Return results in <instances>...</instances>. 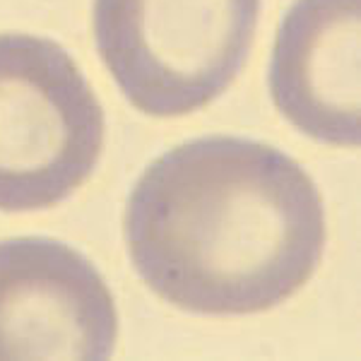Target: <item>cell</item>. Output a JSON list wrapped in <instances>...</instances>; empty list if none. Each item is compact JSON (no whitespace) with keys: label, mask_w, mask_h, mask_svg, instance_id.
Segmentation results:
<instances>
[{"label":"cell","mask_w":361,"mask_h":361,"mask_svg":"<svg viewBox=\"0 0 361 361\" xmlns=\"http://www.w3.org/2000/svg\"><path fill=\"white\" fill-rule=\"evenodd\" d=\"M258 17L260 0H94V42L137 111L176 118L234 85Z\"/></svg>","instance_id":"obj_2"},{"label":"cell","mask_w":361,"mask_h":361,"mask_svg":"<svg viewBox=\"0 0 361 361\" xmlns=\"http://www.w3.org/2000/svg\"><path fill=\"white\" fill-rule=\"evenodd\" d=\"M270 92L294 128L333 147H357L359 0H296L277 32Z\"/></svg>","instance_id":"obj_5"},{"label":"cell","mask_w":361,"mask_h":361,"mask_svg":"<svg viewBox=\"0 0 361 361\" xmlns=\"http://www.w3.org/2000/svg\"><path fill=\"white\" fill-rule=\"evenodd\" d=\"M104 111L63 46L0 34V209L54 207L92 176Z\"/></svg>","instance_id":"obj_3"},{"label":"cell","mask_w":361,"mask_h":361,"mask_svg":"<svg viewBox=\"0 0 361 361\" xmlns=\"http://www.w3.org/2000/svg\"><path fill=\"white\" fill-rule=\"evenodd\" d=\"M126 241L145 284L171 306L263 313L304 289L320 265L323 197L270 145L202 137L142 173L128 200Z\"/></svg>","instance_id":"obj_1"},{"label":"cell","mask_w":361,"mask_h":361,"mask_svg":"<svg viewBox=\"0 0 361 361\" xmlns=\"http://www.w3.org/2000/svg\"><path fill=\"white\" fill-rule=\"evenodd\" d=\"M118 311L104 277L51 238L0 241V359H106Z\"/></svg>","instance_id":"obj_4"}]
</instances>
